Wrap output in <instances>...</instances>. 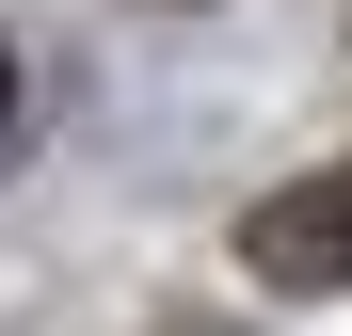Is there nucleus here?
<instances>
[{"label": "nucleus", "mask_w": 352, "mask_h": 336, "mask_svg": "<svg viewBox=\"0 0 352 336\" xmlns=\"http://www.w3.org/2000/svg\"><path fill=\"white\" fill-rule=\"evenodd\" d=\"M241 272H256V289H352V160L305 177V192H272L241 224Z\"/></svg>", "instance_id": "1"}]
</instances>
